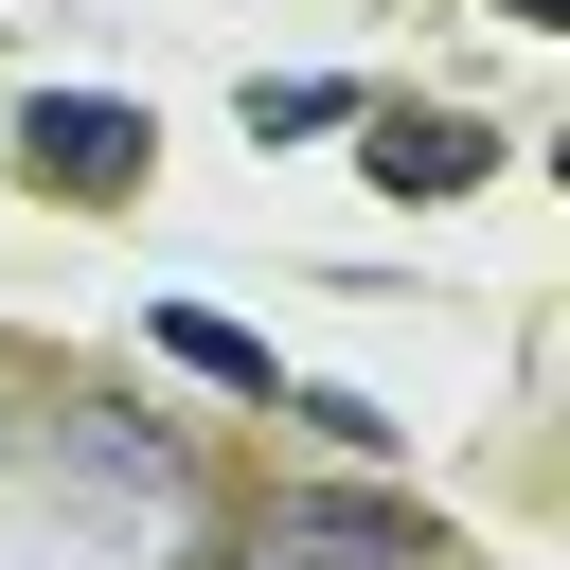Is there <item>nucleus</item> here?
<instances>
[{"mask_svg":"<svg viewBox=\"0 0 570 570\" xmlns=\"http://www.w3.org/2000/svg\"><path fill=\"white\" fill-rule=\"evenodd\" d=\"M18 178L36 196H71V214H107V196H142V160H160V125L125 107V89H18Z\"/></svg>","mask_w":570,"mask_h":570,"instance_id":"obj_1","label":"nucleus"},{"mask_svg":"<svg viewBox=\"0 0 570 570\" xmlns=\"http://www.w3.org/2000/svg\"><path fill=\"white\" fill-rule=\"evenodd\" d=\"M267 552H303V570H445V534H428L410 499H356V481H303V499L267 517Z\"/></svg>","mask_w":570,"mask_h":570,"instance_id":"obj_2","label":"nucleus"},{"mask_svg":"<svg viewBox=\"0 0 570 570\" xmlns=\"http://www.w3.org/2000/svg\"><path fill=\"white\" fill-rule=\"evenodd\" d=\"M356 125H374V178L392 196H463L499 160V125H463V107H356Z\"/></svg>","mask_w":570,"mask_h":570,"instance_id":"obj_3","label":"nucleus"},{"mask_svg":"<svg viewBox=\"0 0 570 570\" xmlns=\"http://www.w3.org/2000/svg\"><path fill=\"white\" fill-rule=\"evenodd\" d=\"M142 338H160V356H178V374H196V392H232V410H267V392H285V356H267V338H249V321H214V303H160V321H142Z\"/></svg>","mask_w":570,"mask_h":570,"instance_id":"obj_4","label":"nucleus"},{"mask_svg":"<svg viewBox=\"0 0 570 570\" xmlns=\"http://www.w3.org/2000/svg\"><path fill=\"white\" fill-rule=\"evenodd\" d=\"M71 463H89L107 499H178V445H160L142 410H71Z\"/></svg>","mask_w":570,"mask_h":570,"instance_id":"obj_5","label":"nucleus"},{"mask_svg":"<svg viewBox=\"0 0 570 570\" xmlns=\"http://www.w3.org/2000/svg\"><path fill=\"white\" fill-rule=\"evenodd\" d=\"M356 107H374L356 71H267V89H249V142H321V125H356Z\"/></svg>","mask_w":570,"mask_h":570,"instance_id":"obj_6","label":"nucleus"},{"mask_svg":"<svg viewBox=\"0 0 570 570\" xmlns=\"http://www.w3.org/2000/svg\"><path fill=\"white\" fill-rule=\"evenodd\" d=\"M267 410H285L303 445H338V463H374V445H392V410H374V392H267Z\"/></svg>","mask_w":570,"mask_h":570,"instance_id":"obj_7","label":"nucleus"},{"mask_svg":"<svg viewBox=\"0 0 570 570\" xmlns=\"http://www.w3.org/2000/svg\"><path fill=\"white\" fill-rule=\"evenodd\" d=\"M499 18H517V36H552V18H570V0H499Z\"/></svg>","mask_w":570,"mask_h":570,"instance_id":"obj_8","label":"nucleus"}]
</instances>
